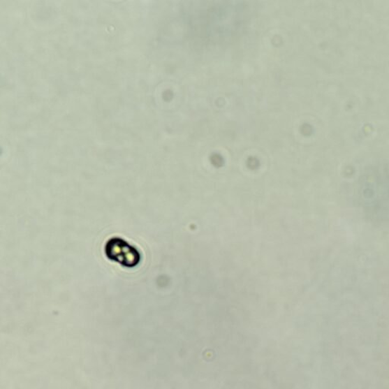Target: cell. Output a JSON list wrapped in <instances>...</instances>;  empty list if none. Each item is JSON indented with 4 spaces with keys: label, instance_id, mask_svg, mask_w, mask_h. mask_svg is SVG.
I'll return each instance as SVG.
<instances>
[{
    "label": "cell",
    "instance_id": "1",
    "mask_svg": "<svg viewBox=\"0 0 389 389\" xmlns=\"http://www.w3.org/2000/svg\"><path fill=\"white\" fill-rule=\"evenodd\" d=\"M105 254L110 260L127 269H133L142 260V255L138 249L119 237H112L107 242Z\"/></svg>",
    "mask_w": 389,
    "mask_h": 389
}]
</instances>
